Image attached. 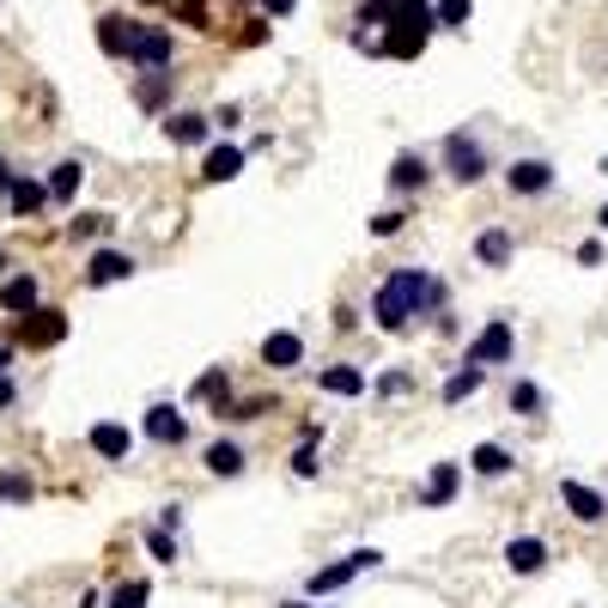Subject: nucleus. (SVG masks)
Here are the masks:
<instances>
[{
  "instance_id": "f257e3e1",
  "label": "nucleus",
  "mask_w": 608,
  "mask_h": 608,
  "mask_svg": "<svg viewBox=\"0 0 608 608\" xmlns=\"http://www.w3.org/2000/svg\"><path fill=\"white\" fill-rule=\"evenodd\" d=\"M444 299L450 292L432 268H390V274L378 280V292H371V323L384 335H408L414 323L444 317Z\"/></svg>"
},
{
  "instance_id": "f03ea898",
  "label": "nucleus",
  "mask_w": 608,
  "mask_h": 608,
  "mask_svg": "<svg viewBox=\"0 0 608 608\" xmlns=\"http://www.w3.org/2000/svg\"><path fill=\"white\" fill-rule=\"evenodd\" d=\"M384 25H390V37H365V31H353V43L365 55L420 61L426 43H432V31H438V7L432 0H384Z\"/></svg>"
},
{
  "instance_id": "7ed1b4c3",
  "label": "nucleus",
  "mask_w": 608,
  "mask_h": 608,
  "mask_svg": "<svg viewBox=\"0 0 608 608\" xmlns=\"http://www.w3.org/2000/svg\"><path fill=\"white\" fill-rule=\"evenodd\" d=\"M438 159H444V177H450V183L475 189L481 177L493 171V146H487V134H475V128H450L444 146H438Z\"/></svg>"
},
{
  "instance_id": "20e7f679",
  "label": "nucleus",
  "mask_w": 608,
  "mask_h": 608,
  "mask_svg": "<svg viewBox=\"0 0 608 608\" xmlns=\"http://www.w3.org/2000/svg\"><path fill=\"white\" fill-rule=\"evenodd\" d=\"M378 566H384V554H378V548H347L341 560H329V566H317L311 578H304V596H335V590H347L353 578L378 572Z\"/></svg>"
},
{
  "instance_id": "39448f33",
  "label": "nucleus",
  "mask_w": 608,
  "mask_h": 608,
  "mask_svg": "<svg viewBox=\"0 0 608 608\" xmlns=\"http://www.w3.org/2000/svg\"><path fill=\"white\" fill-rule=\"evenodd\" d=\"M7 341H13V347H25V353H43V347H61V341H67V311H55V304H37V311L13 317Z\"/></svg>"
},
{
  "instance_id": "423d86ee",
  "label": "nucleus",
  "mask_w": 608,
  "mask_h": 608,
  "mask_svg": "<svg viewBox=\"0 0 608 608\" xmlns=\"http://www.w3.org/2000/svg\"><path fill=\"white\" fill-rule=\"evenodd\" d=\"M511 353H517V329H511V317H493L487 329L475 335V341L463 347V365H511Z\"/></svg>"
},
{
  "instance_id": "0eeeda50",
  "label": "nucleus",
  "mask_w": 608,
  "mask_h": 608,
  "mask_svg": "<svg viewBox=\"0 0 608 608\" xmlns=\"http://www.w3.org/2000/svg\"><path fill=\"white\" fill-rule=\"evenodd\" d=\"M505 189H511L517 201H542L560 189V171L548 159H511L505 165Z\"/></svg>"
},
{
  "instance_id": "6e6552de",
  "label": "nucleus",
  "mask_w": 608,
  "mask_h": 608,
  "mask_svg": "<svg viewBox=\"0 0 608 608\" xmlns=\"http://www.w3.org/2000/svg\"><path fill=\"white\" fill-rule=\"evenodd\" d=\"M177 31L171 25H146L140 19V31H134V49H128V67H177Z\"/></svg>"
},
{
  "instance_id": "1a4fd4ad",
  "label": "nucleus",
  "mask_w": 608,
  "mask_h": 608,
  "mask_svg": "<svg viewBox=\"0 0 608 608\" xmlns=\"http://www.w3.org/2000/svg\"><path fill=\"white\" fill-rule=\"evenodd\" d=\"M171 98H177L171 67H140V74H134V104H140L146 116H171Z\"/></svg>"
},
{
  "instance_id": "9d476101",
  "label": "nucleus",
  "mask_w": 608,
  "mask_h": 608,
  "mask_svg": "<svg viewBox=\"0 0 608 608\" xmlns=\"http://www.w3.org/2000/svg\"><path fill=\"white\" fill-rule=\"evenodd\" d=\"M146 438H153V444H165V450L189 444V414L171 408V402H153V408H146Z\"/></svg>"
},
{
  "instance_id": "9b49d317",
  "label": "nucleus",
  "mask_w": 608,
  "mask_h": 608,
  "mask_svg": "<svg viewBox=\"0 0 608 608\" xmlns=\"http://www.w3.org/2000/svg\"><path fill=\"white\" fill-rule=\"evenodd\" d=\"M432 183V159L426 153H396L390 159V195H420Z\"/></svg>"
},
{
  "instance_id": "f8f14e48",
  "label": "nucleus",
  "mask_w": 608,
  "mask_h": 608,
  "mask_svg": "<svg viewBox=\"0 0 608 608\" xmlns=\"http://www.w3.org/2000/svg\"><path fill=\"white\" fill-rule=\"evenodd\" d=\"M134 31H140V19H128V13H98V49H104L110 61H128Z\"/></svg>"
},
{
  "instance_id": "ddd939ff",
  "label": "nucleus",
  "mask_w": 608,
  "mask_h": 608,
  "mask_svg": "<svg viewBox=\"0 0 608 608\" xmlns=\"http://www.w3.org/2000/svg\"><path fill=\"white\" fill-rule=\"evenodd\" d=\"M560 505H566L578 523H603V517H608V499H603V493H596L590 481H572V475L560 481Z\"/></svg>"
},
{
  "instance_id": "4468645a",
  "label": "nucleus",
  "mask_w": 608,
  "mask_h": 608,
  "mask_svg": "<svg viewBox=\"0 0 608 608\" xmlns=\"http://www.w3.org/2000/svg\"><path fill=\"white\" fill-rule=\"evenodd\" d=\"M201 463H207V475H219V481H238L244 469H250V450H244L238 438H213V444L201 450Z\"/></svg>"
},
{
  "instance_id": "2eb2a0df",
  "label": "nucleus",
  "mask_w": 608,
  "mask_h": 608,
  "mask_svg": "<svg viewBox=\"0 0 608 608\" xmlns=\"http://www.w3.org/2000/svg\"><path fill=\"white\" fill-rule=\"evenodd\" d=\"M165 140L171 146H213V116H201V110H171V116H165Z\"/></svg>"
},
{
  "instance_id": "dca6fc26",
  "label": "nucleus",
  "mask_w": 608,
  "mask_h": 608,
  "mask_svg": "<svg viewBox=\"0 0 608 608\" xmlns=\"http://www.w3.org/2000/svg\"><path fill=\"white\" fill-rule=\"evenodd\" d=\"M317 390H323V396H341V402H359L371 384H365V371H359V365L335 359V365H323V371H317Z\"/></svg>"
},
{
  "instance_id": "f3484780",
  "label": "nucleus",
  "mask_w": 608,
  "mask_h": 608,
  "mask_svg": "<svg viewBox=\"0 0 608 608\" xmlns=\"http://www.w3.org/2000/svg\"><path fill=\"white\" fill-rule=\"evenodd\" d=\"M262 365H268V371H299V365H304V335H299V329L262 335Z\"/></svg>"
},
{
  "instance_id": "a211bd4d",
  "label": "nucleus",
  "mask_w": 608,
  "mask_h": 608,
  "mask_svg": "<svg viewBox=\"0 0 608 608\" xmlns=\"http://www.w3.org/2000/svg\"><path fill=\"white\" fill-rule=\"evenodd\" d=\"M86 444H92V457H104V463H128L134 432H128L122 420H98L92 432H86Z\"/></svg>"
},
{
  "instance_id": "6ab92c4d",
  "label": "nucleus",
  "mask_w": 608,
  "mask_h": 608,
  "mask_svg": "<svg viewBox=\"0 0 608 608\" xmlns=\"http://www.w3.org/2000/svg\"><path fill=\"white\" fill-rule=\"evenodd\" d=\"M457 487H463V463H432V475L420 487V511H444L457 499Z\"/></svg>"
},
{
  "instance_id": "aec40b11",
  "label": "nucleus",
  "mask_w": 608,
  "mask_h": 608,
  "mask_svg": "<svg viewBox=\"0 0 608 608\" xmlns=\"http://www.w3.org/2000/svg\"><path fill=\"white\" fill-rule=\"evenodd\" d=\"M43 304V280L37 274H7L0 280V311L7 317H25V311H37Z\"/></svg>"
},
{
  "instance_id": "412c9836",
  "label": "nucleus",
  "mask_w": 608,
  "mask_h": 608,
  "mask_svg": "<svg viewBox=\"0 0 608 608\" xmlns=\"http://www.w3.org/2000/svg\"><path fill=\"white\" fill-rule=\"evenodd\" d=\"M43 189H49V207H74V195L86 189V165H80V159H61V165H49Z\"/></svg>"
},
{
  "instance_id": "4be33fe9",
  "label": "nucleus",
  "mask_w": 608,
  "mask_h": 608,
  "mask_svg": "<svg viewBox=\"0 0 608 608\" xmlns=\"http://www.w3.org/2000/svg\"><path fill=\"white\" fill-rule=\"evenodd\" d=\"M128 274H134V256L128 250H98L92 262H86V286H92V292L116 286V280H128Z\"/></svg>"
},
{
  "instance_id": "5701e85b",
  "label": "nucleus",
  "mask_w": 608,
  "mask_h": 608,
  "mask_svg": "<svg viewBox=\"0 0 608 608\" xmlns=\"http://www.w3.org/2000/svg\"><path fill=\"white\" fill-rule=\"evenodd\" d=\"M505 566H511L517 578H536V572L548 566V542L542 536H511V542H505Z\"/></svg>"
},
{
  "instance_id": "b1692460",
  "label": "nucleus",
  "mask_w": 608,
  "mask_h": 608,
  "mask_svg": "<svg viewBox=\"0 0 608 608\" xmlns=\"http://www.w3.org/2000/svg\"><path fill=\"white\" fill-rule=\"evenodd\" d=\"M238 171H244V146L213 140V146H207V159H201V183H232Z\"/></svg>"
},
{
  "instance_id": "393cba45",
  "label": "nucleus",
  "mask_w": 608,
  "mask_h": 608,
  "mask_svg": "<svg viewBox=\"0 0 608 608\" xmlns=\"http://www.w3.org/2000/svg\"><path fill=\"white\" fill-rule=\"evenodd\" d=\"M7 207H13L19 219H37V213H49V189H43L37 177L19 171V177H13V189H7Z\"/></svg>"
},
{
  "instance_id": "a878e982",
  "label": "nucleus",
  "mask_w": 608,
  "mask_h": 608,
  "mask_svg": "<svg viewBox=\"0 0 608 608\" xmlns=\"http://www.w3.org/2000/svg\"><path fill=\"white\" fill-rule=\"evenodd\" d=\"M511 256H517V238L505 232V225H487L475 238V262L481 268H511Z\"/></svg>"
},
{
  "instance_id": "bb28decb",
  "label": "nucleus",
  "mask_w": 608,
  "mask_h": 608,
  "mask_svg": "<svg viewBox=\"0 0 608 608\" xmlns=\"http://www.w3.org/2000/svg\"><path fill=\"white\" fill-rule=\"evenodd\" d=\"M481 384H487V365H463V371H450V378H444L438 396H444V408H457V402H469Z\"/></svg>"
},
{
  "instance_id": "cd10ccee",
  "label": "nucleus",
  "mask_w": 608,
  "mask_h": 608,
  "mask_svg": "<svg viewBox=\"0 0 608 608\" xmlns=\"http://www.w3.org/2000/svg\"><path fill=\"white\" fill-rule=\"evenodd\" d=\"M469 469H475L481 481H499V475H511V450L505 444H475L469 450Z\"/></svg>"
},
{
  "instance_id": "c85d7f7f",
  "label": "nucleus",
  "mask_w": 608,
  "mask_h": 608,
  "mask_svg": "<svg viewBox=\"0 0 608 608\" xmlns=\"http://www.w3.org/2000/svg\"><path fill=\"white\" fill-rule=\"evenodd\" d=\"M505 402H511V414H523V420H536V414L548 408L542 384H529V378H511V390H505Z\"/></svg>"
},
{
  "instance_id": "c756f323",
  "label": "nucleus",
  "mask_w": 608,
  "mask_h": 608,
  "mask_svg": "<svg viewBox=\"0 0 608 608\" xmlns=\"http://www.w3.org/2000/svg\"><path fill=\"white\" fill-rule=\"evenodd\" d=\"M146 554L159 560V566H177V560H183V542H177V529L153 523V529H146Z\"/></svg>"
},
{
  "instance_id": "7c9ffc66",
  "label": "nucleus",
  "mask_w": 608,
  "mask_h": 608,
  "mask_svg": "<svg viewBox=\"0 0 608 608\" xmlns=\"http://www.w3.org/2000/svg\"><path fill=\"white\" fill-rule=\"evenodd\" d=\"M37 499V481L25 469H0V505H31Z\"/></svg>"
},
{
  "instance_id": "2f4dec72",
  "label": "nucleus",
  "mask_w": 608,
  "mask_h": 608,
  "mask_svg": "<svg viewBox=\"0 0 608 608\" xmlns=\"http://www.w3.org/2000/svg\"><path fill=\"white\" fill-rule=\"evenodd\" d=\"M189 402H219V414H225V408H232V378H225V371H207V378H195Z\"/></svg>"
},
{
  "instance_id": "473e14b6",
  "label": "nucleus",
  "mask_w": 608,
  "mask_h": 608,
  "mask_svg": "<svg viewBox=\"0 0 608 608\" xmlns=\"http://www.w3.org/2000/svg\"><path fill=\"white\" fill-rule=\"evenodd\" d=\"M110 232H116V219H110V213H80V219H67V238H74V244L110 238Z\"/></svg>"
},
{
  "instance_id": "72a5a7b5",
  "label": "nucleus",
  "mask_w": 608,
  "mask_h": 608,
  "mask_svg": "<svg viewBox=\"0 0 608 608\" xmlns=\"http://www.w3.org/2000/svg\"><path fill=\"white\" fill-rule=\"evenodd\" d=\"M153 603V584L146 578H122L116 590H110V608H146Z\"/></svg>"
},
{
  "instance_id": "f704fd0d",
  "label": "nucleus",
  "mask_w": 608,
  "mask_h": 608,
  "mask_svg": "<svg viewBox=\"0 0 608 608\" xmlns=\"http://www.w3.org/2000/svg\"><path fill=\"white\" fill-rule=\"evenodd\" d=\"M438 7V31H463L475 19V0H432Z\"/></svg>"
},
{
  "instance_id": "c9c22d12",
  "label": "nucleus",
  "mask_w": 608,
  "mask_h": 608,
  "mask_svg": "<svg viewBox=\"0 0 608 608\" xmlns=\"http://www.w3.org/2000/svg\"><path fill=\"white\" fill-rule=\"evenodd\" d=\"M371 390H378V396H408V390H414V371L396 365V371H384V378H378Z\"/></svg>"
},
{
  "instance_id": "e433bc0d",
  "label": "nucleus",
  "mask_w": 608,
  "mask_h": 608,
  "mask_svg": "<svg viewBox=\"0 0 608 608\" xmlns=\"http://www.w3.org/2000/svg\"><path fill=\"white\" fill-rule=\"evenodd\" d=\"M317 438H304V444L299 450H292V475H299V481H311V475H317Z\"/></svg>"
},
{
  "instance_id": "4c0bfd02",
  "label": "nucleus",
  "mask_w": 608,
  "mask_h": 608,
  "mask_svg": "<svg viewBox=\"0 0 608 608\" xmlns=\"http://www.w3.org/2000/svg\"><path fill=\"white\" fill-rule=\"evenodd\" d=\"M402 225H408V213H402V207H384L378 219H371V238H396Z\"/></svg>"
},
{
  "instance_id": "58836bf2",
  "label": "nucleus",
  "mask_w": 608,
  "mask_h": 608,
  "mask_svg": "<svg viewBox=\"0 0 608 608\" xmlns=\"http://www.w3.org/2000/svg\"><path fill=\"white\" fill-rule=\"evenodd\" d=\"M256 7H262V19H292L299 13V0H256Z\"/></svg>"
},
{
  "instance_id": "ea45409f",
  "label": "nucleus",
  "mask_w": 608,
  "mask_h": 608,
  "mask_svg": "<svg viewBox=\"0 0 608 608\" xmlns=\"http://www.w3.org/2000/svg\"><path fill=\"white\" fill-rule=\"evenodd\" d=\"M13 402H19V378H13V371H7V378H0V414L13 408Z\"/></svg>"
},
{
  "instance_id": "a19ab883",
  "label": "nucleus",
  "mask_w": 608,
  "mask_h": 608,
  "mask_svg": "<svg viewBox=\"0 0 608 608\" xmlns=\"http://www.w3.org/2000/svg\"><path fill=\"white\" fill-rule=\"evenodd\" d=\"M335 329H359V311H353V304H335Z\"/></svg>"
},
{
  "instance_id": "79ce46f5",
  "label": "nucleus",
  "mask_w": 608,
  "mask_h": 608,
  "mask_svg": "<svg viewBox=\"0 0 608 608\" xmlns=\"http://www.w3.org/2000/svg\"><path fill=\"white\" fill-rule=\"evenodd\" d=\"M578 262H584V268H596V262H603V244L584 238V244H578Z\"/></svg>"
},
{
  "instance_id": "37998d69",
  "label": "nucleus",
  "mask_w": 608,
  "mask_h": 608,
  "mask_svg": "<svg viewBox=\"0 0 608 608\" xmlns=\"http://www.w3.org/2000/svg\"><path fill=\"white\" fill-rule=\"evenodd\" d=\"M13 177H19V171H13V165H7V153H0V201H7V189H13Z\"/></svg>"
},
{
  "instance_id": "c03bdc74",
  "label": "nucleus",
  "mask_w": 608,
  "mask_h": 608,
  "mask_svg": "<svg viewBox=\"0 0 608 608\" xmlns=\"http://www.w3.org/2000/svg\"><path fill=\"white\" fill-rule=\"evenodd\" d=\"M13 359H19V347H13V341H0V378L13 371Z\"/></svg>"
},
{
  "instance_id": "a18cd8bd",
  "label": "nucleus",
  "mask_w": 608,
  "mask_h": 608,
  "mask_svg": "<svg viewBox=\"0 0 608 608\" xmlns=\"http://www.w3.org/2000/svg\"><path fill=\"white\" fill-rule=\"evenodd\" d=\"M596 232H603V238H608V201H603V213H596Z\"/></svg>"
},
{
  "instance_id": "49530a36",
  "label": "nucleus",
  "mask_w": 608,
  "mask_h": 608,
  "mask_svg": "<svg viewBox=\"0 0 608 608\" xmlns=\"http://www.w3.org/2000/svg\"><path fill=\"white\" fill-rule=\"evenodd\" d=\"M280 608H311V603H304V596H286V603H280Z\"/></svg>"
},
{
  "instance_id": "de8ad7c7",
  "label": "nucleus",
  "mask_w": 608,
  "mask_h": 608,
  "mask_svg": "<svg viewBox=\"0 0 608 608\" xmlns=\"http://www.w3.org/2000/svg\"><path fill=\"white\" fill-rule=\"evenodd\" d=\"M140 7H171V0H140Z\"/></svg>"
},
{
  "instance_id": "09e8293b",
  "label": "nucleus",
  "mask_w": 608,
  "mask_h": 608,
  "mask_svg": "<svg viewBox=\"0 0 608 608\" xmlns=\"http://www.w3.org/2000/svg\"><path fill=\"white\" fill-rule=\"evenodd\" d=\"M0 280H7V250H0Z\"/></svg>"
}]
</instances>
